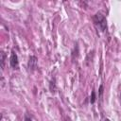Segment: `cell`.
<instances>
[{"mask_svg": "<svg viewBox=\"0 0 121 121\" xmlns=\"http://www.w3.org/2000/svg\"><path fill=\"white\" fill-rule=\"evenodd\" d=\"M93 21L95 26L100 30V31H105L107 28V21L105 16L101 13V12H97L94 15L93 17Z\"/></svg>", "mask_w": 121, "mask_h": 121, "instance_id": "1", "label": "cell"}, {"mask_svg": "<svg viewBox=\"0 0 121 121\" xmlns=\"http://www.w3.org/2000/svg\"><path fill=\"white\" fill-rule=\"evenodd\" d=\"M9 63H10V66L14 69H17L18 68V65H19V61H18V57H17V54L12 51L11 52V55H10V59H9Z\"/></svg>", "mask_w": 121, "mask_h": 121, "instance_id": "2", "label": "cell"}, {"mask_svg": "<svg viewBox=\"0 0 121 121\" xmlns=\"http://www.w3.org/2000/svg\"><path fill=\"white\" fill-rule=\"evenodd\" d=\"M37 65H38V60H37V58L35 56H31L28 60V69L29 71H34L36 68H37Z\"/></svg>", "mask_w": 121, "mask_h": 121, "instance_id": "3", "label": "cell"}, {"mask_svg": "<svg viewBox=\"0 0 121 121\" xmlns=\"http://www.w3.org/2000/svg\"><path fill=\"white\" fill-rule=\"evenodd\" d=\"M0 60H1V68L3 69L4 68V66H5V60H6V54H5V52L4 51H1V53H0Z\"/></svg>", "mask_w": 121, "mask_h": 121, "instance_id": "4", "label": "cell"}, {"mask_svg": "<svg viewBox=\"0 0 121 121\" xmlns=\"http://www.w3.org/2000/svg\"><path fill=\"white\" fill-rule=\"evenodd\" d=\"M95 94L93 91L92 92V96H91V103H95Z\"/></svg>", "mask_w": 121, "mask_h": 121, "instance_id": "5", "label": "cell"}, {"mask_svg": "<svg viewBox=\"0 0 121 121\" xmlns=\"http://www.w3.org/2000/svg\"><path fill=\"white\" fill-rule=\"evenodd\" d=\"M25 121H31V118H28V114H26V116H25Z\"/></svg>", "mask_w": 121, "mask_h": 121, "instance_id": "6", "label": "cell"}, {"mask_svg": "<svg viewBox=\"0 0 121 121\" xmlns=\"http://www.w3.org/2000/svg\"><path fill=\"white\" fill-rule=\"evenodd\" d=\"M101 121H110V120H109L108 118H103V119H102Z\"/></svg>", "mask_w": 121, "mask_h": 121, "instance_id": "7", "label": "cell"}]
</instances>
